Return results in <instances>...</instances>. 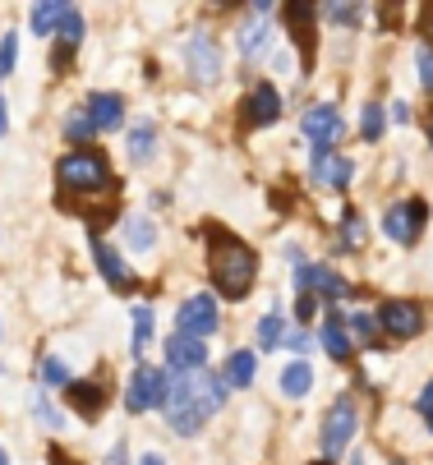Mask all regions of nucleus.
<instances>
[{
  "mask_svg": "<svg viewBox=\"0 0 433 465\" xmlns=\"http://www.w3.org/2000/svg\"><path fill=\"white\" fill-rule=\"evenodd\" d=\"M221 401H226V382L212 378L208 369H199V373H180V382L166 387V406L162 411H166V424L180 438H194L217 415Z\"/></svg>",
  "mask_w": 433,
  "mask_h": 465,
  "instance_id": "obj_1",
  "label": "nucleus"
},
{
  "mask_svg": "<svg viewBox=\"0 0 433 465\" xmlns=\"http://www.w3.org/2000/svg\"><path fill=\"white\" fill-rule=\"evenodd\" d=\"M208 272H212V282H217V291L226 295V300H244L254 291V277H259V253L244 244V240H235L231 231H212L208 235Z\"/></svg>",
  "mask_w": 433,
  "mask_h": 465,
  "instance_id": "obj_2",
  "label": "nucleus"
},
{
  "mask_svg": "<svg viewBox=\"0 0 433 465\" xmlns=\"http://www.w3.org/2000/svg\"><path fill=\"white\" fill-rule=\"evenodd\" d=\"M55 180L70 193H102V189H111V162L97 148H79L55 162Z\"/></svg>",
  "mask_w": 433,
  "mask_h": 465,
  "instance_id": "obj_3",
  "label": "nucleus"
},
{
  "mask_svg": "<svg viewBox=\"0 0 433 465\" xmlns=\"http://www.w3.org/2000/svg\"><path fill=\"white\" fill-rule=\"evenodd\" d=\"M217 327H221V309H217L212 295H190L175 309V331H180V337L203 341V337H212Z\"/></svg>",
  "mask_w": 433,
  "mask_h": 465,
  "instance_id": "obj_4",
  "label": "nucleus"
},
{
  "mask_svg": "<svg viewBox=\"0 0 433 465\" xmlns=\"http://www.w3.org/2000/svg\"><path fill=\"white\" fill-rule=\"evenodd\" d=\"M355 429H359L355 396H337L332 411H328V420H323V456H328V460H332V456H341V451L350 447Z\"/></svg>",
  "mask_w": 433,
  "mask_h": 465,
  "instance_id": "obj_5",
  "label": "nucleus"
},
{
  "mask_svg": "<svg viewBox=\"0 0 433 465\" xmlns=\"http://www.w3.org/2000/svg\"><path fill=\"white\" fill-rule=\"evenodd\" d=\"M157 406H166V378H162V369L139 364L134 378H130V387H125V411L130 415H143V411H157Z\"/></svg>",
  "mask_w": 433,
  "mask_h": 465,
  "instance_id": "obj_6",
  "label": "nucleus"
},
{
  "mask_svg": "<svg viewBox=\"0 0 433 465\" xmlns=\"http://www.w3.org/2000/svg\"><path fill=\"white\" fill-rule=\"evenodd\" d=\"M374 318H379V327L388 331V337H397V341L419 337V327H424V309L415 300H388Z\"/></svg>",
  "mask_w": 433,
  "mask_h": 465,
  "instance_id": "obj_7",
  "label": "nucleus"
},
{
  "mask_svg": "<svg viewBox=\"0 0 433 465\" xmlns=\"http://www.w3.org/2000/svg\"><path fill=\"white\" fill-rule=\"evenodd\" d=\"M337 134H341V115H337V106L323 102V106H309V111H304V139L314 143V157L332 153Z\"/></svg>",
  "mask_w": 433,
  "mask_h": 465,
  "instance_id": "obj_8",
  "label": "nucleus"
},
{
  "mask_svg": "<svg viewBox=\"0 0 433 465\" xmlns=\"http://www.w3.org/2000/svg\"><path fill=\"white\" fill-rule=\"evenodd\" d=\"M428 222V208H424V198H410V203H397V208H388V217H383V231L397 240V244H415V235H419V226Z\"/></svg>",
  "mask_w": 433,
  "mask_h": 465,
  "instance_id": "obj_9",
  "label": "nucleus"
},
{
  "mask_svg": "<svg viewBox=\"0 0 433 465\" xmlns=\"http://www.w3.org/2000/svg\"><path fill=\"white\" fill-rule=\"evenodd\" d=\"M184 60H190V70L199 84H217L221 79V51L208 33H194L190 42H184Z\"/></svg>",
  "mask_w": 433,
  "mask_h": 465,
  "instance_id": "obj_10",
  "label": "nucleus"
},
{
  "mask_svg": "<svg viewBox=\"0 0 433 465\" xmlns=\"http://www.w3.org/2000/svg\"><path fill=\"white\" fill-rule=\"evenodd\" d=\"M295 286L309 291V295H323V300H346V295H350V286L328 268V262H319V268H300V272H295Z\"/></svg>",
  "mask_w": 433,
  "mask_h": 465,
  "instance_id": "obj_11",
  "label": "nucleus"
},
{
  "mask_svg": "<svg viewBox=\"0 0 433 465\" xmlns=\"http://www.w3.org/2000/svg\"><path fill=\"white\" fill-rule=\"evenodd\" d=\"M84 111H88L97 134H111V129L125 124V97H120V93H93Z\"/></svg>",
  "mask_w": 433,
  "mask_h": 465,
  "instance_id": "obj_12",
  "label": "nucleus"
},
{
  "mask_svg": "<svg viewBox=\"0 0 433 465\" xmlns=\"http://www.w3.org/2000/svg\"><path fill=\"white\" fill-rule=\"evenodd\" d=\"M166 364L175 369V373H199L203 364H208V346L203 341H194V337H175L166 341Z\"/></svg>",
  "mask_w": 433,
  "mask_h": 465,
  "instance_id": "obj_13",
  "label": "nucleus"
},
{
  "mask_svg": "<svg viewBox=\"0 0 433 465\" xmlns=\"http://www.w3.org/2000/svg\"><path fill=\"white\" fill-rule=\"evenodd\" d=\"M93 258H97V272H102L115 291H130V286H134V272L125 268V258H120L102 235H93Z\"/></svg>",
  "mask_w": 433,
  "mask_h": 465,
  "instance_id": "obj_14",
  "label": "nucleus"
},
{
  "mask_svg": "<svg viewBox=\"0 0 433 465\" xmlns=\"http://www.w3.org/2000/svg\"><path fill=\"white\" fill-rule=\"evenodd\" d=\"M281 115V97H277V88L272 84H259L254 93H250V102H244V120H250L254 129H263V124H272Z\"/></svg>",
  "mask_w": 433,
  "mask_h": 465,
  "instance_id": "obj_15",
  "label": "nucleus"
},
{
  "mask_svg": "<svg viewBox=\"0 0 433 465\" xmlns=\"http://www.w3.org/2000/svg\"><path fill=\"white\" fill-rule=\"evenodd\" d=\"M314 180H319L323 189H346V184L355 180V166H350V157L323 153V157H314Z\"/></svg>",
  "mask_w": 433,
  "mask_h": 465,
  "instance_id": "obj_16",
  "label": "nucleus"
},
{
  "mask_svg": "<svg viewBox=\"0 0 433 465\" xmlns=\"http://www.w3.org/2000/svg\"><path fill=\"white\" fill-rule=\"evenodd\" d=\"M65 401H70L84 420H97V415H102V401H106V387H102V382H70V387H65Z\"/></svg>",
  "mask_w": 433,
  "mask_h": 465,
  "instance_id": "obj_17",
  "label": "nucleus"
},
{
  "mask_svg": "<svg viewBox=\"0 0 433 465\" xmlns=\"http://www.w3.org/2000/svg\"><path fill=\"white\" fill-rule=\"evenodd\" d=\"M254 373H259L254 351H235V355L226 360V369H221V382H226V387H250V382H254Z\"/></svg>",
  "mask_w": 433,
  "mask_h": 465,
  "instance_id": "obj_18",
  "label": "nucleus"
},
{
  "mask_svg": "<svg viewBox=\"0 0 433 465\" xmlns=\"http://www.w3.org/2000/svg\"><path fill=\"white\" fill-rule=\"evenodd\" d=\"M319 341H323V351H328L332 360H350V337H346V318L328 313V322H323V331H319Z\"/></svg>",
  "mask_w": 433,
  "mask_h": 465,
  "instance_id": "obj_19",
  "label": "nucleus"
},
{
  "mask_svg": "<svg viewBox=\"0 0 433 465\" xmlns=\"http://www.w3.org/2000/svg\"><path fill=\"white\" fill-rule=\"evenodd\" d=\"M309 387H314V364H309L304 355H295V360L281 369V391H286V396H304Z\"/></svg>",
  "mask_w": 433,
  "mask_h": 465,
  "instance_id": "obj_20",
  "label": "nucleus"
},
{
  "mask_svg": "<svg viewBox=\"0 0 433 465\" xmlns=\"http://www.w3.org/2000/svg\"><path fill=\"white\" fill-rule=\"evenodd\" d=\"M65 15H70V5H55V0H42V5H33V33L37 37H46V33H60V24H65Z\"/></svg>",
  "mask_w": 433,
  "mask_h": 465,
  "instance_id": "obj_21",
  "label": "nucleus"
},
{
  "mask_svg": "<svg viewBox=\"0 0 433 465\" xmlns=\"http://www.w3.org/2000/svg\"><path fill=\"white\" fill-rule=\"evenodd\" d=\"M157 153V124L153 120H139L134 129H130V157L134 162H148Z\"/></svg>",
  "mask_w": 433,
  "mask_h": 465,
  "instance_id": "obj_22",
  "label": "nucleus"
},
{
  "mask_svg": "<svg viewBox=\"0 0 433 465\" xmlns=\"http://www.w3.org/2000/svg\"><path fill=\"white\" fill-rule=\"evenodd\" d=\"M125 240H130V249L148 253V249L157 244V226H153L148 217H130V222H125Z\"/></svg>",
  "mask_w": 433,
  "mask_h": 465,
  "instance_id": "obj_23",
  "label": "nucleus"
},
{
  "mask_svg": "<svg viewBox=\"0 0 433 465\" xmlns=\"http://www.w3.org/2000/svg\"><path fill=\"white\" fill-rule=\"evenodd\" d=\"M148 341H153V309L148 304H134V341H130V351L143 360Z\"/></svg>",
  "mask_w": 433,
  "mask_h": 465,
  "instance_id": "obj_24",
  "label": "nucleus"
},
{
  "mask_svg": "<svg viewBox=\"0 0 433 465\" xmlns=\"http://www.w3.org/2000/svg\"><path fill=\"white\" fill-rule=\"evenodd\" d=\"M383 124H388V120H383V106H379V102H369V106L359 111V134H364L369 143L383 139Z\"/></svg>",
  "mask_w": 433,
  "mask_h": 465,
  "instance_id": "obj_25",
  "label": "nucleus"
},
{
  "mask_svg": "<svg viewBox=\"0 0 433 465\" xmlns=\"http://www.w3.org/2000/svg\"><path fill=\"white\" fill-rule=\"evenodd\" d=\"M240 51H244V60H259L268 51V28L263 24H250V28L240 33Z\"/></svg>",
  "mask_w": 433,
  "mask_h": 465,
  "instance_id": "obj_26",
  "label": "nucleus"
},
{
  "mask_svg": "<svg viewBox=\"0 0 433 465\" xmlns=\"http://www.w3.org/2000/svg\"><path fill=\"white\" fill-rule=\"evenodd\" d=\"M341 240H346V249H364L369 244V226H364L359 213H346L341 217Z\"/></svg>",
  "mask_w": 433,
  "mask_h": 465,
  "instance_id": "obj_27",
  "label": "nucleus"
},
{
  "mask_svg": "<svg viewBox=\"0 0 433 465\" xmlns=\"http://www.w3.org/2000/svg\"><path fill=\"white\" fill-rule=\"evenodd\" d=\"M84 42V15L70 5V15H65V24H60V46H65V51H74ZM65 51H60V55H65Z\"/></svg>",
  "mask_w": 433,
  "mask_h": 465,
  "instance_id": "obj_28",
  "label": "nucleus"
},
{
  "mask_svg": "<svg viewBox=\"0 0 433 465\" xmlns=\"http://www.w3.org/2000/svg\"><path fill=\"white\" fill-rule=\"evenodd\" d=\"M65 134H70L74 143H88V139L97 134V129H93V120H88V111H84V106L65 115Z\"/></svg>",
  "mask_w": 433,
  "mask_h": 465,
  "instance_id": "obj_29",
  "label": "nucleus"
},
{
  "mask_svg": "<svg viewBox=\"0 0 433 465\" xmlns=\"http://www.w3.org/2000/svg\"><path fill=\"white\" fill-rule=\"evenodd\" d=\"M281 341H286V322H281L277 313H268V318L259 322V346L272 351V346H281Z\"/></svg>",
  "mask_w": 433,
  "mask_h": 465,
  "instance_id": "obj_30",
  "label": "nucleus"
},
{
  "mask_svg": "<svg viewBox=\"0 0 433 465\" xmlns=\"http://www.w3.org/2000/svg\"><path fill=\"white\" fill-rule=\"evenodd\" d=\"M346 327H355V337H359L364 346H374V337H379V318H374V313H364V309H359V313H350V322H346Z\"/></svg>",
  "mask_w": 433,
  "mask_h": 465,
  "instance_id": "obj_31",
  "label": "nucleus"
},
{
  "mask_svg": "<svg viewBox=\"0 0 433 465\" xmlns=\"http://www.w3.org/2000/svg\"><path fill=\"white\" fill-rule=\"evenodd\" d=\"M42 378L51 382V387H70L74 378H70V369H65V360H60V355H46L42 360Z\"/></svg>",
  "mask_w": 433,
  "mask_h": 465,
  "instance_id": "obj_32",
  "label": "nucleus"
},
{
  "mask_svg": "<svg viewBox=\"0 0 433 465\" xmlns=\"http://www.w3.org/2000/svg\"><path fill=\"white\" fill-rule=\"evenodd\" d=\"M15 60H19V33H5L0 37V79L15 74Z\"/></svg>",
  "mask_w": 433,
  "mask_h": 465,
  "instance_id": "obj_33",
  "label": "nucleus"
},
{
  "mask_svg": "<svg viewBox=\"0 0 433 465\" xmlns=\"http://www.w3.org/2000/svg\"><path fill=\"white\" fill-rule=\"evenodd\" d=\"M319 15H328L332 24H346V28H355V24H364V10H355V5H323Z\"/></svg>",
  "mask_w": 433,
  "mask_h": 465,
  "instance_id": "obj_34",
  "label": "nucleus"
},
{
  "mask_svg": "<svg viewBox=\"0 0 433 465\" xmlns=\"http://www.w3.org/2000/svg\"><path fill=\"white\" fill-rule=\"evenodd\" d=\"M33 415H37V420H42L46 429H60V411H55V406L46 401V396H33Z\"/></svg>",
  "mask_w": 433,
  "mask_h": 465,
  "instance_id": "obj_35",
  "label": "nucleus"
},
{
  "mask_svg": "<svg viewBox=\"0 0 433 465\" xmlns=\"http://www.w3.org/2000/svg\"><path fill=\"white\" fill-rule=\"evenodd\" d=\"M415 64H419V84L433 88V46H419L415 51Z\"/></svg>",
  "mask_w": 433,
  "mask_h": 465,
  "instance_id": "obj_36",
  "label": "nucleus"
},
{
  "mask_svg": "<svg viewBox=\"0 0 433 465\" xmlns=\"http://www.w3.org/2000/svg\"><path fill=\"white\" fill-rule=\"evenodd\" d=\"M106 465H130V442H125V438H115V442H111V456H106Z\"/></svg>",
  "mask_w": 433,
  "mask_h": 465,
  "instance_id": "obj_37",
  "label": "nucleus"
},
{
  "mask_svg": "<svg viewBox=\"0 0 433 465\" xmlns=\"http://www.w3.org/2000/svg\"><path fill=\"white\" fill-rule=\"evenodd\" d=\"M415 406H419V415H424V424H428V433H433V382L424 387V396H419Z\"/></svg>",
  "mask_w": 433,
  "mask_h": 465,
  "instance_id": "obj_38",
  "label": "nucleus"
},
{
  "mask_svg": "<svg viewBox=\"0 0 433 465\" xmlns=\"http://www.w3.org/2000/svg\"><path fill=\"white\" fill-rule=\"evenodd\" d=\"M295 318H300V322L314 318V295H309V291H300V300H295Z\"/></svg>",
  "mask_w": 433,
  "mask_h": 465,
  "instance_id": "obj_39",
  "label": "nucleus"
},
{
  "mask_svg": "<svg viewBox=\"0 0 433 465\" xmlns=\"http://www.w3.org/2000/svg\"><path fill=\"white\" fill-rule=\"evenodd\" d=\"M286 346L290 351H309V337H304V331H286Z\"/></svg>",
  "mask_w": 433,
  "mask_h": 465,
  "instance_id": "obj_40",
  "label": "nucleus"
},
{
  "mask_svg": "<svg viewBox=\"0 0 433 465\" xmlns=\"http://www.w3.org/2000/svg\"><path fill=\"white\" fill-rule=\"evenodd\" d=\"M392 120L406 124V120H410V106H406V102H392Z\"/></svg>",
  "mask_w": 433,
  "mask_h": 465,
  "instance_id": "obj_41",
  "label": "nucleus"
},
{
  "mask_svg": "<svg viewBox=\"0 0 433 465\" xmlns=\"http://www.w3.org/2000/svg\"><path fill=\"white\" fill-rule=\"evenodd\" d=\"M5 129H10V111H5V97H0V139H5Z\"/></svg>",
  "mask_w": 433,
  "mask_h": 465,
  "instance_id": "obj_42",
  "label": "nucleus"
},
{
  "mask_svg": "<svg viewBox=\"0 0 433 465\" xmlns=\"http://www.w3.org/2000/svg\"><path fill=\"white\" fill-rule=\"evenodd\" d=\"M51 465H74V460H65V451H60V447H51Z\"/></svg>",
  "mask_w": 433,
  "mask_h": 465,
  "instance_id": "obj_43",
  "label": "nucleus"
},
{
  "mask_svg": "<svg viewBox=\"0 0 433 465\" xmlns=\"http://www.w3.org/2000/svg\"><path fill=\"white\" fill-rule=\"evenodd\" d=\"M424 33L433 37V5H424Z\"/></svg>",
  "mask_w": 433,
  "mask_h": 465,
  "instance_id": "obj_44",
  "label": "nucleus"
},
{
  "mask_svg": "<svg viewBox=\"0 0 433 465\" xmlns=\"http://www.w3.org/2000/svg\"><path fill=\"white\" fill-rule=\"evenodd\" d=\"M143 465H166V460H162L157 451H148V456H143Z\"/></svg>",
  "mask_w": 433,
  "mask_h": 465,
  "instance_id": "obj_45",
  "label": "nucleus"
},
{
  "mask_svg": "<svg viewBox=\"0 0 433 465\" xmlns=\"http://www.w3.org/2000/svg\"><path fill=\"white\" fill-rule=\"evenodd\" d=\"M0 465H10V451L5 447H0Z\"/></svg>",
  "mask_w": 433,
  "mask_h": 465,
  "instance_id": "obj_46",
  "label": "nucleus"
},
{
  "mask_svg": "<svg viewBox=\"0 0 433 465\" xmlns=\"http://www.w3.org/2000/svg\"><path fill=\"white\" fill-rule=\"evenodd\" d=\"M350 465H364V456H355V460H350Z\"/></svg>",
  "mask_w": 433,
  "mask_h": 465,
  "instance_id": "obj_47",
  "label": "nucleus"
},
{
  "mask_svg": "<svg viewBox=\"0 0 433 465\" xmlns=\"http://www.w3.org/2000/svg\"><path fill=\"white\" fill-rule=\"evenodd\" d=\"M428 139H433V124H428Z\"/></svg>",
  "mask_w": 433,
  "mask_h": 465,
  "instance_id": "obj_48",
  "label": "nucleus"
},
{
  "mask_svg": "<svg viewBox=\"0 0 433 465\" xmlns=\"http://www.w3.org/2000/svg\"><path fill=\"white\" fill-rule=\"evenodd\" d=\"M319 465H332V460H319Z\"/></svg>",
  "mask_w": 433,
  "mask_h": 465,
  "instance_id": "obj_49",
  "label": "nucleus"
}]
</instances>
